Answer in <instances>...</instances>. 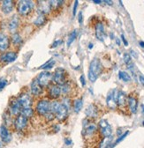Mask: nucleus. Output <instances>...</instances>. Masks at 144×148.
Returning a JSON list of instances; mask_svg holds the SVG:
<instances>
[{"mask_svg":"<svg viewBox=\"0 0 144 148\" xmlns=\"http://www.w3.org/2000/svg\"><path fill=\"white\" fill-rule=\"evenodd\" d=\"M103 66L98 58H94L89 64L88 68V79L92 83L96 81L98 77L100 76V74L102 72Z\"/></svg>","mask_w":144,"mask_h":148,"instance_id":"nucleus-1","label":"nucleus"},{"mask_svg":"<svg viewBox=\"0 0 144 148\" xmlns=\"http://www.w3.org/2000/svg\"><path fill=\"white\" fill-rule=\"evenodd\" d=\"M34 3L32 1H27V0H21L17 4V11L18 13L21 16H28L34 10Z\"/></svg>","mask_w":144,"mask_h":148,"instance_id":"nucleus-2","label":"nucleus"},{"mask_svg":"<svg viewBox=\"0 0 144 148\" xmlns=\"http://www.w3.org/2000/svg\"><path fill=\"white\" fill-rule=\"evenodd\" d=\"M52 75H53L52 81L59 86H61L62 85L67 82V73L65 70L61 67L57 68Z\"/></svg>","mask_w":144,"mask_h":148,"instance_id":"nucleus-3","label":"nucleus"},{"mask_svg":"<svg viewBox=\"0 0 144 148\" xmlns=\"http://www.w3.org/2000/svg\"><path fill=\"white\" fill-rule=\"evenodd\" d=\"M50 101L46 99H42L39 100L38 102L35 106V111L37 112L39 116H45L50 113Z\"/></svg>","mask_w":144,"mask_h":148,"instance_id":"nucleus-4","label":"nucleus"},{"mask_svg":"<svg viewBox=\"0 0 144 148\" xmlns=\"http://www.w3.org/2000/svg\"><path fill=\"white\" fill-rule=\"evenodd\" d=\"M52 78H53V75L50 72L44 71L41 72L35 79H37V80L38 81L39 85L43 88H44V87H49L50 86V83L52 81Z\"/></svg>","mask_w":144,"mask_h":148,"instance_id":"nucleus-5","label":"nucleus"},{"mask_svg":"<svg viewBox=\"0 0 144 148\" xmlns=\"http://www.w3.org/2000/svg\"><path fill=\"white\" fill-rule=\"evenodd\" d=\"M28 124V119L21 114L17 116L14 119V122H13L14 128L17 130L18 132L24 131V130L27 128Z\"/></svg>","mask_w":144,"mask_h":148,"instance_id":"nucleus-6","label":"nucleus"},{"mask_svg":"<svg viewBox=\"0 0 144 148\" xmlns=\"http://www.w3.org/2000/svg\"><path fill=\"white\" fill-rule=\"evenodd\" d=\"M99 129H100V132L102 133V135L104 138H108V137H111L112 134V126L108 123V122L104 119H102L99 123H98Z\"/></svg>","mask_w":144,"mask_h":148,"instance_id":"nucleus-7","label":"nucleus"},{"mask_svg":"<svg viewBox=\"0 0 144 148\" xmlns=\"http://www.w3.org/2000/svg\"><path fill=\"white\" fill-rule=\"evenodd\" d=\"M60 95H61V89L59 86L56 84H52L48 87V96L50 99L56 101L60 97Z\"/></svg>","mask_w":144,"mask_h":148,"instance_id":"nucleus-8","label":"nucleus"},{"mask_svg":"<svg viewBox=\"0 0 144 148\" xmlns=\"http://www.w3.org/2000/svg\"><path fill=\"white\" fill-rule=\"evenodd\" d=\"M18 101L20 102L21 106L22 107V108H31L32 104H33V99L32 96L29 94H27V92H24V94H21L19 97L17 98Z\"/></svg>","mask_w":144,"mask_h":148,"instance_id":"nucleus-9","label":"nucleus"},{"mask_svg":"<svg viewBox=\"0 0 144 148\" xmlns=\"http://www.w3.org/2000/svg\"><path fill=\"white\" fill-rule=\"evenodd\" d=\"M118 95H119V91L117 89H113L112 92H109V95L107 96L106 102L107 105L111 108H115L117 106V99H118Z\"/></svg>","mask_w":144,"mask_h":148,"instance_id":"nucleus-10","label":"nucleus"},{"mask_svg":"<svg viewBox=\"0 0 144 148\" xmlns=\"http://www.w3.org/2000/svg\"><path fill=\"white\" fill-rule=\"evenodd\" d=\"M9 110H10V113L12 116H19L21 113V110H22V107L21 106L20 102L18 101L17 98L15 100H13L12 101H11L10 106H9Z\"/></svg>","mask_w":144,"mask_h":148,"instance_id":"nucleus-11","label":"nucleus"},{"mask_svg":"<svg viewBox=\"0 0 144 148\" xmlns=\"http://www.w3.org/2000/svg\"><path fill=\"white\" fill-rule=\"evenodd\" d=\"M30 91H31L32 95H34V96H40L43 94V88L39 85L37 79L32 80L31 85H30Z\"/></svg>","mask_w":144,"mask_h":148,"instance_id":"nucleus-12","label":"nucleus"},{"mask_svg":"<svg viewBox=\"0 0 144 148\" xmlns=\"http://www.w3.org/2000/svg\"><path fill=\"white\" fill-rule=\"evenodd\" d=\"M10 47L9 36L4 33H0V52L6 51Z\"/></svg>","mask_w":144,"mask_h":148,"instance_id":"nucleus-13","label":"nucleus"},{"mask_svg":"<svg viewBox=\"0 0 144 148\" xmlns=\"http://www.w3.org/2000/svg\"><path fill=\"white\" fill-rule=\"evenodd\" d=\"M68 109L61 103V105L59 106L58 111L55 114V117L57 118L58 121L59 122H64L67 117H68Z\"/></svg>","mask_w":144,"mask_h":148,"instance_id":"nucleus-14","label":"nucleus"},{"mask_svg":"<svg viewBox=\"0 0 144 148\" xmlns=\"http://www.w3.org/2000/svg\"><path fill=\"white\" fill-rule=\"evenodd\" d=\"M17 53L14 51H8L4 53L1 57H0V61L6 63V64H9V63H12L16 60L17 58Z\"/></svg>","mask_w":144,"mask_h":148,"instance_id":"nucleus-15","label":"nucleus"},{"mask_svg":"<svg viewBox=\"0 0 144 148\" xmlns=\"http://www.w3.org/2000/svg\"><path fill=\"white\" fill-rule=\"evenodd\" d=\"M0 138L4 143H9L12 140V134L5 125L0 126Z\"/></svg>","mask_w":144,"mask_h":148,"instance_id":"nucleus-16","label":"nucleus"},{"mask_svg":"<svg viewBox=\"0 0 144 148\" xmlns=\"http://www.w3.org/2000/svg\"><path fill=\"white\" fill-rule=\"evenodd\" d=\"M14 6H15L14 1H12V0H6V1H2L1 10H2L3 13L9 14L13 11Z\"/></svg>","mask_w":144,"mask_h":148,"instance_id":"nucleus-17","label":"nucleus"},{"mask_svg":"<svg viewBox=\"0 0 144 148\" xmlns=\"http://www.w3.org/2000/svg\"><path fill=\"white\" fill-rule=\"evenodd\" d=\"M19 25H20V20H19V17L17 15H14L11 20L9 21L8 22V29L11 33L14 34V33H17V28L19 27Z\"/></svg>","mask_w":144,"mask_h":148,"instance_id":"nucleus-18","label":"nucleus"},{"mask_svg":"<svg viewBox=\"0 0 144 148\" xmlns=\"http://www.w3.org/2000/svg\"><path fill=\"white\" fill-rule=\"evenodd\" d=\"M85 114L88 118H95L97 117L98 115V109L97 107L95 104H90L86 109Z\"/></svg>","mask_w":144,"mask_h":148,"instance_id":"nucleus-19","label":"nucleus"},{"mask_svg":"<svg viewBox=\"0 0 144 148\" xmlns=\"http://www.w3.org/2000/svg\"><path fill=\"white\" fill-rule=\"evenodd\" d=\"M38 12L42 13V14H46L49 13L50 11H51V7H50V4H49L50 2H46V1H38Z\"/></svg>","mask_w":144,"mask_h":148,"instance_id":"nucleus-20","label":"nucleus"},{"mask_svg":"<svg viewBox=\"0 0 144 148\" xmlns=\"http://www.w3.org/2000/svg\"><path fill=\"white\" fill-rule=\"evenodd\" d=\"M96 36L99 41L103 42L105 32H104V27H103V23H101V22H98L96 25Z\"/></svg>","mask_w":144,"mask_h":148,"instance_id":"nucleus-21","label":"nucleus"},{"mask_svg":"<svg viewBox=\"0 0 144 148\" xmlns=\"http://www.w3.org/2000/svg\"><path fill=\"white\" fill-rule=\"evenodd\" d=\"M96 131H97L96 125L94 123H89L87 126H85V128L83 130V135H84V137H90L93 134H95V132Z\"/></svg>","mask_w":144,"mask_h":148,"instance_id":"nucleus-22","label":"nucleus"},{"mask_svg":"<svg viewBox=\"0 0 144 148\" xmlns=\"http://www.w3.org/2000/svg\"><path fill=\"white\" fill-rule=\"evenodd\" d=\"M127 102L129 106V109L133 114H135L137 112V108H138V101L134 96H128L127 98Z\"/></svg>","mask_w":144,"mask_h":148,"instance_id":"nucleus-23","label":"nucleus"},{"mask_svg":"<svg viewBox=\"0 0 144 148\" xmlns=\"http://www.w3.org/2000/svg\"><path fill=\"white\" fill-rule=\"evenodd\" d=\"M127 97L125 95V94L122 91H119V95H118V99H117V105L123 107L127 104Z\"/></svg>","mask_w":144,"mask_h":148,"instance_id":"nucleus-24","label":"nucleus"},{"mask_svg":"<svg viewBox=\"0 0 144 148\" xmlns=\"http://www.w3.org/2000/svg\"><path fill=\"white\" fill-rule=\"evenodd\" d=\"M47 21V18L44 14L42 13H38L37 17L35 18V20L34 21V25H35L37 27H41L43 26Z\"/></svg>","mask_w":144,"mask_h":148,"instance_id":"nucleus-25","label":"nucleus"},{"mask_svg":"<svg viewBox=\"0 0 144 148\" xmlns=\"http://www.w3.org/2000/svg\"><path fill=\"white\" fill-rule=\"evenodd\" d=\"M72 82L71 81H67L66 83H65L64 85H62L60 86V89H61V94L63 95H67L68 97V95H70L71 91L73 90V86H72Z\"/></svg>","mask_w":144,"mask_h":148,"instance_id":"nucleus-26","label":"nucleus"},{"mask_svg":"<svg viewBox=\"0 0 144 148\" xmlns=\"http://www.w3.org/2000/svg\"><path fill=\"white\" fill-rule=\"evenodd\" d=\"M61 105V102L58 101H53L50 102V113L53 114L54 116H55L56 112L58 111L59 106Z\"/></svg>","mask_w":144,"mask_h":148,"instance_id":"nucleus-27","label":"nucleus"},{"mask_svg":"<svg viewBox=\"0 0 144 148\" xmlns=\"http://www.w3.org/2000/svg\"><path fill=\"white\" fill-rule=\"evenodd\" d=\"M83 106V100L81 98L76 99L74 102V110L75 113H79Z\"/></svg>","mask_w":144,"mask_h":148,"instance_id":"nucleus-28","label":"nucleus"},{"mask_svg":"<svg viewBox=\"0 0 144 148\" xmlns=\"http://www.w3.org/2000/svg\"><path fill=\"white\" fill-rule=\"evenodd\" d=\"M12 42L13 45H20L22 43V38L21 36L19 34V33H14L12 35Z\"/></svg>","mask_w":144,"mask_h":148,"instance_id":"nucleus-29","label":"nucleus"},{"mask_svg":"<svg viewBox=\"0 0 144 148\" xmlns=\"http://www.w3.org/2000/svg\"><path fill=\"white\" fill-rule=\"evenodd\" d=\"M21 114L23 115L24 116H26V117L28 119V118H30V117L33 116V115H34V109L32 108V107H31V108H22Z\"/></svg>","mask_w":144,"mask_h":148,"instance_id":"nucleus-30","label":"nucleus"},{"mask_svg":"<svg viewBox=\"0 0 144 148\" xmlns=\"http://www.w3.org/2000/svg\"><path fill=\"white\" fill-rule=\"evenodd\" d=\"M119 77L124 82H129L131 80V77H130L129 74L127 72H125V71H120L119 72Z\"/></svg>","mask_w":144,"mask_h":148,"instance_id":"nucleus-31","label":"nucleus"},{"mask_svg":"<svg viewBox=\"0 0 144 148\" xmlns=\"http://www.w3.org/2000/svg\"><path fill=\"white\" fill-rule=\"evenodd\" d=\"M112 139V136L111 137H108V138H103V139L100 143L99 148H108V147H109V145H111Z\"/></svg>","mask_w":144,"mask_h":148,"instance_id":"nucleus-32","label":"nucleus"},{"mask_svg":"<svg viewBox=\"0 0 144 148\" xmlns=\"http://www.w3.org/2000/svg\"><path fill=\"white\" fill-rule=\"evenodd\" d=\"M76 37H77V30L75 29V30H74L73 32L70 34V35L68 37V41H67V43H66L67 47L71 46V44L75 41Z\"/></svg>","mask_w":144,"mask_h":148,"instance_id":"nucleus-33","label":"nucleus"},{"mask_svg":"<svg viewBox=\"0 0 144 148\" xmlns=\"http://www.w3.org/2000/svg\"><path fill=\"white\" fill-rule=\"evenodd\" d=\"M55 61H54L53 59H50L47 63H45L43 65H42L40 68L41 69H43V70H45V71H47V70H50V69H51L54 65H55Z\"/></svg>","mask_w":144,"mask_h":148,"instance_id":"nucleus-34","label":"nucleus"},{"mask_svg":"<svg viewBox=\"0 0 144 148\" xmlns=\"http://www.w3.org/2000/svg\"><path fill=\"white\" fill-rule=\"evenodd\" d=\"M128 133H129V132L127 131V132H125L124 134H122L121 136H119V138H118V139H117V140L115 141V143H114V144L112 145V146H115V145H118V144H119V142H121V141H122L123 139H125V137H127V136L128 135Z\"/></svg>","mask_w":144,"mask_h":148,"instance_id":"nucleus-35","label":"nucleus"},{"mask_svg":"<svg viewBox=\"0 0 144 148\" xmlns=\"http://www.w3.org/2000/svg\"><path fill=\"white\" fill-rule=\"evenodd\" d=\"M70 101H71V100H70L68 97H65V98L63 99V101H62L61 103L69 110V108H70V107H71V102H70Z\"/></svg>","mask_w":144,"mask_h":148,"instance_id":"nucleus-36","label":"nucleus"},{"mask_svg":"<svg viewBox=\"0 0 144 148\" xmlns=\"http://www.w3.org/2000/svg\"><path fill=\"white\" fill-rule=\"evenodd\" d=\"M124 62H125V64H127L131 63V56L128 53H125L124 55Z\"/></svg>","mask_w":144,"mask_h":148,"instance_id":"nucleus-37","label":"nucleus"},{"mask_svg":"<svg viewBox=\"0 0 144 148\" xmlns=\"http://www.w3.org/2000/svg\"><path fill=\"white\" fill-rule=\"evenodd\" d=\"M62 42H63L62 40H56V41H54V42L51 45V48H57L59 45L62 44Z\"/></svg>","mask_w":144,"mask_h":148,"instance_id":"nucleus-38","label":"nucleus"},{"mask_svg":"<svg viewBox=\"0 0 144 148\" xmlns=\"http://www.w3.org/2000/svg\"><path fill=\"white\" fill-rule=\"evenodd\" d=\"M6 84H7V81L6 79H0V90H2L3 88H5Z\"/></svg>","mask_w":144,"mask_h":148,"instance_id":"nucleus-39","label":"nucleus"},{"mask_svg":"<svg viewBox=\"0 0 144 148\" xmlns=\"http://www.w3.org/2000/svg\"><path fill=\"white\" fill-rule=\"evenodd\" d=\"M78 1H75V3H74V10H73V15L74 16H75V14H76V12H77V7H78Z\"/></svg>","mask_w":144,"mask_h":148,"instance_id":"nucleus-40","label":"nucleus"},{"mask_svg":"<svg viewBox=\"0 0 144 148\" xmlns=\"http://www.w3.org/2000/svg\"><path fill=\"white\" fill-rule=\"evenodd\" d=\"M121 39H122V41H123V42H124V44H125V46H127V45H128V42L127 41V39L125 38L124 34H121Z\"/></svg>","mask_w":144,"mask_h":148,"instance_id":"nucleus-41","label":"nucleus"},{"mask_svg":"<svg viewBox=\"0 0 144 148\" xmlns=\"http://www.w3.org/2000/svg\"><path fill=\"white\" fill-rule=\"evenodd\" d=\"M80 80H81V85H82V86H85V85H86V82H85V78H84V76H83V75H81V78H80Z\"/></svg>","mask_w":144,"mask_h":148,"instance_id":"nucleus-42","label":"nucleus"},{"mask_svg":"<svg viewBox=\"0 0 144 148\" xmlns=\"http://www.w3.org/2000/svg\"><path fill=\"white\" fill-rule=\"evenodd\" d=\"M83 16H82V12H81L80 13H79V23L80 24H82V21H83V18H82Z\"/></svg>","mask_w":144,"mask_h":148,"instance_id":"nucleus-43","label":"nucleus"},{"mask_svg":"<svg viewBox=\"0 0 144 148\" xmlns=\"http://www.w3.org/2000/svg\"><path fill=\"white\" fill-rule=\"evenodd\" d=\"M139 80H140L141 84L144 86V76H142V75H140V77H139Z\"/></svg>","mask_w":144,"mask_h":148,"instance_id":"nucleus-44","label":"nucleus"},{"mask_svg":"<svg viewBox=\"0 0 144 148\" xmlns=\"http://www.w3.org/2000/svg\"><path fill=\"white\" fill-rule=\"evenodd\" d=\"M65 144H66V145H68V144H72V141H71L70 139H65Z\"/></svg>","mask_w":144,"mask_h":148,"instance_id":"nucleus-45","label":"nucleus"},{"mask_svg":"<svg viewBox=\"0 0 144 148\" xmlns=\"http://www.w3.org/2000/svg\"><path fill=\"white\" fill-rule=\"evenodd\" d=\"M105 3H107L109 5H112V4H113V2L112 1H104Z\"/></svg>","mask_w":144,"mask_h":148,"instance_id":"nucleus-46","label":"nucleus"},{"mask_svg":"<svg viewBox=\"0 0 144 148\" xmlns=\"http://www.w3.org/2000/svg\"><path fill=\"white\" fill-rule=\"evenodd\" d=\"M139 43H140V46H141V48H144V42L141 41V42H140Z\"/></svg>","mask_w":144,"mask_h":148,"instance_id":"nucleus-47","label":"nucleus"},{"mask_svg":"<svg viewBox=\"0 0 144 148\" xmlns=\"http://www.w3.org/2000/svg\"><path fill=\"white\" fill-rule=\"evenodd\" d=\"M93 2L96 3V4H100V3H102V1H100V0H94Z\"/></svg>","mask_w":144,"mask_h":148,"instance_id":"nucleus-48","label":"nucleus"},{"mask_svg":"<svg viewBox=\"0 0 144 148\" xmlns=\"http://www.w3.org/2000/svg\"><path fill=\"white\" fill-rule=\"evenodd\" d=\"M116 42H117L118 45H120V41L119 39H116Z\"/></svg>","mask_w":144,"mask_h":148,"instance_id":"nucleus-49","label":"nucleus"},{"mask_svg":"<svg viewBox=\"0 0 144 148\" xmlns=\"http://www.w3.org/2000/svg\"><path fill=\"white\" fill-rule=\"evenodd\" d=\"M92 48H93V44H92V43H90V44L88 45V49H92Z\"/></svg>","mask_w":144,"mask_h":148,"instance_id":"nucleus-50","label":"nucleus"},{"mask_svg":"<svg viewBox=\"0 0 144 148\" xmlns=\"http://www.w3.org/2000/svg\"><path fill=\"white\" fill-rule=\"evenodd\" d=\"M142 108H143V109H142V111L144 112V105H142Z\"/></svg>","mask_w":144,"mask_h":148,"instance_id":"nucleus-51","label":"nucleus"},{"mask_svg":"<svg viewBox=\"0 0 144 148\" xmlns=\"http://www.w3.org/2000/svg\"><path fill=\"white\" fill-rule=\"evenodd\" d=\"M143 123V126H144V121H143V123Z\"/></svg>","mask_w":144,"mask_h":148,"instance_id":"nucleus-52","label":"nucleus"}]
</instances>
